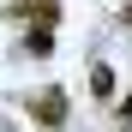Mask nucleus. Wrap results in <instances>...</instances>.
Segmentation results:
<instances>
[{"label":"nucleus","mask_w":132,"mask_h":132,"mask_svg":"<svg viewBox=\"0 0 132 132\" xmlns=\"http://www.w3.org/2000/svg\"><path fill=\"white\" fill-rule=\"evenodd\" d=\"M90 96H102V102L114 96V66H108V60H96V66H90Z\"/></svg>","instance_id":"nucleus-3"},{"label":"nucleus","mask_w":132,"mask_h":132,"mask_svg":"<svg viewBox=\"0 0 132 132\" xmlns=\"http://www.w3.org/2000/svg\"><path fill=\"white\" fill-rule=\"evenodd\" d=\"M18 48H24L30 60H48V54H54V30H48V24H36V30H24V42H18Z\"/></svg>","instance_id":"nucleus-2"},{"label":"nucleus","mask_w":132,"mask_h":132,"mask_svg":"<svg viewBox=\"0 0 132 132\" xmlns=\"http://www.w3.org/2000/svg\"><path fill=\"white\" fill-rule=\"evenodd\" d=\"M30 120H36L42 132L66 126V90H60V84H48V90H36V96H30Z\"/></svg>","instance_id":"nucleus-1"}]
</instances>
